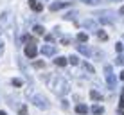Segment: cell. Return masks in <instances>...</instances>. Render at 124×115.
<instances>
[{"label":"cell","instance_id":"cell-1","mask_svg":"<svg viewBox=\"0 0 124 115\" xmlns=\"http://www.w3.org/2000/svg\"><path fill=\"white\" fill-rule=\"evenodd\" d=\"M54 81H56V83L52 84L54 92L59 93V95H65V93L68 92V83H67L63 77H54Z\"/></svg>","mask_w":124,"mask_h":115},{"label":"cell","instance_id":"cell-2","mask_svg":"<svg viewBox=\"0 0 124 115\" xmlns=\"http://www.w3.org/2000/svg\"><path fill=\"white\" fill-rule=\"evenodd\" d=\"M23 52H25V56L27 58H36V54H38V47L34 45V43H27L25 45V49H23Z\"/></svg>","mask_w":124,"mask_h":115},{"label":"cell","instance_id":"cell-3","mask_svg":"<svg viewBox=\"0 0 124 115\" xmlns=\"http://www.w3.org/2000/svg\"><path fill=\"white\" fill-rule=\"evenodd\" d=\"M104 77H106V83H108V86H115L113 72H112V67H110V65H106V67H104Z\"/></svg>","mask_w":124,"mask_h":115},{"label":"cell","instance_id":"cell-4","mask_svg":"<svg viewBox=\"0 0 124 115\" xmlns=\"http://www.w3.org/2000/svg\"><path fill=\"white\" fill-rule=\"evenodd\" d=\"M32 103L36 104L38 108H41V110H47V108H49L47 99H45V97H41V95H34V97H32Z\"/></svg>","mask_w":124,"mask_h":115},{"label":"cell","instance_id":"cell-5","mask_svg":"<svg viewBox=\"0 0 124 115\" xmlns=\"http://www.w3.org/2000/svg\"><path fill=\"white\" fill-rule=\"evenodd\" d=\"M40 52L43 54V56H52V54L56 52V47H54V45H43L40 49Z\"/></svg>","mask_w":124,"mask_h":115},{"label":"cell","instance_id":"cell-6","mask_svg":"<svg viewBox=\"0 0 124 115\" xmlns=\"http://www.w3.org/2000/svg\"><path fill=\"white\" fill-rule=\"evenodd\" d=\"M29 7H31L32 11H36V13H40L41 9H43V4L40 2V0H29Z\"/></svg>","mask_w":124,"mask_h":115},{"label":"cell","instance_id":"cell-7","mask_svg":"<svg viewBox=\"0 0 124 115\" xmlns=\"http://www.w3.org/2000/svg\"><path fill=\"white\" fill-rule=\"evenodd\" d=\"M54 63H56L58 67H65L67 63H68V58H63V56H59V58H56V59H54Z\"/></svg>","mask_w":124,"mask_h":115},{"label":"cell","instance_id":"cell-8","mask_svg":"<svg viewBox=\"0 0 124 115\" xmlns=\"http://www.w3.org/2000/svg\"><path fill=\"white\" fill-rule=\"evenodd\" d=\"M86 112H88V108L85 104H78L76 106V113H79V115H86Z\"/></svg>","mask_w":124,"mask_h":115},{"label":"cell","instance_id":"cell-9","mask_svg":"<svg viewBox=\"0 0 124 115\" xmlns=\"http://www.w3.org/2000/svg\"><path fill=\"white\" fill-rule=\"evenodd\" d=\"M32 31H34V34H38V36H43L45 34V29L41 27V25H34Z\"/></svg>","mask_w":124,"mask_h":115},{"label":"cell","instance_id":"cell-10","mask_svg":"<svg viewBox=\"0 0 124 115\" xmlns=\"http://www.w3.org/2000/svg\"><path fill=\"white\" fill-rule=\"evenodd\" d=\"M68 4L67 2H61V4H52L50 6V11H58V9H63V7H67Z\"/></svg>","mask_w":124,"mask_h":115},{"label":"cell","instance_id":"cell-11","mask_svg":"<svg viewBox=\"0 0 124 115\" xmlns=\"http://www.w3.org/2000/svg\"><path fill=\"white\" fill-rule=\"evenodd\" d=\"M102 112H104V108H102V106H93V108H92V113L93 115H102Z\"/></svg>","mask_w":124,"mask_h":115},{"label":"cell","instance_id":"cell-12","mask_svg":"<svg viewBox=\"0 0 124 115\" xmlns=\"http://www.w3.org/2000/svg\"><path fill=\"white\" fill-rule=\"evenodd\" d=\"M86 40H88V34H86V32H79V34H78V41H79V43H85Z\"/></svg>","mask_w":124,"mask_h":115},{"label":"cell","instance_id":"cell-13","mask_svg":"<svg viewBox=\"0 0 124 115\" xmlns=\"http://www.w3.org/2000/svg\"><path fill=\"white\" fill-rule=\"evenodd\" d=\"M7 22H9V15H7V13H4V15H2V18H0V25L4 27V25H6Z\"/></svg>","mask_w":124,"mask_h":115},{"label":"cell","instance_id":"cell-14","mask_svg":"<svg viewBox=\"0 0 124 115\" xmlns=\"http://www.w3.org/2000/svg\"><path fill=\"white\" fill-rule=\"evenodd\" d=\"M90 97H92L93 101H101V93H99V92H95V90H92V92H90Z\"/></svg>","mask_w":124,"mask_h":115},{"label":"cell","instance_id":"cell-15","mask_svg":"<svg viewBox=\"0 0 124 115\" xmlns=\"http://www.w3.org/2000/svg\"><path fill=\"white\" fill-rule=\"evenodd\" d=\"M78 50H79V52H83V54H86V56H88V54H90V50H88V47H85V45H78Z\"/></svg>","mask_w":124,"mask_h":115},{"label":"cell","instance_id":"cell-16","mask_svg":"<svg viewBox=\"0 0 124 115\" xmlns=\"http://www.w3.org/2000/svg\"><path fill=\"white\" fill-rule=\"evenodd\" d=\"M85 27L93 29V27H95V22H93V20H85Z\"/></svg>","mask_w":124,"mask_h":115},{"label":"cell","instance_id":"cell-17","mask_svg":"<svg viewBox=\"0 0 124 115\" xmlns=\"http://www.w3.org/2000/svg\"><path fill=\"white\" fill-rule=\"evenodd\" d=\"M68 63H72V65H78V63H79V58H78V56H70V58H68Z\"/></svg>","mask_w":124,"mask_h":115},{"label":"cell","instance_id":"cell-18","mask_svg":"<svg viewBox=\"0 0 124 115\" xmlns=\"http://www.w3.org/2000/svg\"><path fill=\"white\" fill-rule=\"evenodd\" d=\"M97 38H99V40H108V34L102 32V31H97Z\"/></svg>","mask_w":124,"mask_h":115},{"label":"cell","instance_id":"cell-19","mask_svg":"<svg viewBox=\"0 0 124 115\" xmlns=\"http://www.w3.org/2000/svg\"><path fill=\"white\" fill-rule=\"evenodd\" d=\"M18 115H29V113H27V106H20Z\"/></svg>","mask_w":124,"mask_h":115},{"label":"cell","instance_id":"cell-20","mask_svg":"<svg viewBox=\"0 0 124 115\" xmlns=\"http://www.w3.org/2000/svg\"><path fill=\"white\" fill-rule=\"evenodd\" d=\"M119 104H121V110H119V113L122 115V113H124V112H122V110H124V92H122V95H121V103H119Z\"/></svg>","mask_w":124,"mask_h":115},{"label":"cell","instance_id":"cell-21","mask_svg":"<svg viewBox=\"0 0 124 115\" xmlns=\"http://www.w3.org/2000/svg\"><path fill=\"white\" fill-rule=\"evenodd\" d=\"M43 67H45L43 61H36V63H34V69H43Z\"/></svg>","mask_w":124,"mask_h":115},{"label":"cell","instance_id":"cell-22","mask_svg":"<svg viewBox=\"0 0 124 115\" xmlns=\"http://www.w3.org/2000/svg\"><path fill=\"white\" fill-rule=\"evenodd\" d=\"M122 49H124L122 43H115V50H117V52H122Z\"/></svg>","mask_w":124,"mask_h":115},{"label":"cell","instance_id":"cell-23","mask_svg":"<svg viewBox=\"0 0 124 115\" xmlns=\"http://www.w3.org/2000/svg\"><path fill=\"white\" fill-rule=\"evenodd\" d=\"M13 86H22V79H13Z\"/></svg>","mask_w":124,"mask_h":115},{"label":"cell","instance_id":"cell-24","mask_svg":"<svg viewBox=\"0 0 124 115\" xmlns=\"http://www.w3.org/2000/svg\"><path fill=\"white\" fill-rule=\"evenodd\" d=\"M117 65H124V56H119L117 58Z\"/></svg>","mask_w":124,"mask_h":115},{"label":"cell","instance_id":"cell-25","mask_svg":"<svg viewBox=\"0 0 124 115\" xmlns=\"http://www.w3.org/2000/svg\"><path fill=\"white\" fill-rule=\"evenodd\" d=\"M61 43L63 45H68V43H70V38H61Z\"/></svg>","mask_w":124,"mask_h":115},{"label":"cell","instance_id":"cell-26","mask_svg":"<svg viewBox=\"0 0 124 115\" xmlns=\"http://www.w3.org/2000/svg\"><path fill=\"white\" fill-rule=\"evenodd\" d=\"M85 69H86L88 72H93V69H92V65H88V63H85Z\"/></svg>","mask_w":124,"mask_h":115},{"label":"cell","instance_id":"cell-27","mask_svg":"<svg viewBox=\"0 0 124 115\" xmlns=\"http://www.w3.org/2000/svg\"><path fill=\"white\" fill-rule=\"evenodd\" d=\"M2 52H4V43L0 41V54H2Z\"/></svg>","mask_w":124,"mask_h":115},{"label":"cell","instance_id":"cell-28","mask_svg":"<svg viewBox=\"0 0 124 115\" xmlns=\"http://www.w3.org/2000/svg\"><path fill=\"white\" fill-rule=\"evenodd\" d=\"M121 79H122V81H124V70H122V72H121Z\"/></svg>","mask_w":124,"mask_h":115},{"label":"cell","instance_id":"cell-29","mask_svg":"<svg viewBox=\"0 0 124 115\" xmlns=\"http://www.w3.org/2000/svg\"><path fill=\"white\" fill-rule=\"evenodd\" d=\"M121 15H124V7H121Z\"/></svg>","mask_w":124,"mask_h":115},{"label":"cell","instance_id":"cell-30","mask_svg":"<svg viewBox=\"0 0 124 115\" xmlns=\"http://www.w3.org/2000/svg\"><path fill=\"white\" fill-rule=\"evenodd\" d=\"M0 115H6V112H2V110H0Z\"/></svg>","mask_w":124,"mask_h":115},{"label":"cell","instance_id":"cell-31","mask_svg":"<svg viewBox=\"0 0 124 115\" xmlns=\"http://www.w3.org/2000/svg\"><path fill=\"white\" fill-rule=\"evenodd\" d=\"M65 2H67V4H70V2H72V0H65Z\"/></svg>","mask_w":124,"mask_h":115}]
</instances>
